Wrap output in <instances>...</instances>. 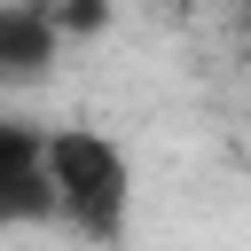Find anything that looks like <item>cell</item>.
<instances>
[{"mask_svg": "<svg viewBox=\"0 0 251 251\" xmlns=\"http://www.w3.org/2000/svg\"><path fill=\"white\" fill-rule=\"evenodd\" d=\"M55 220L47 188V126H24L0 110V227H39Z\"/></svg>", "mask_w": 251, "mask_h": 251, "instance_id": "2", "label": "cell"}, {"mask_svg": "<svg viewBox=\"0 0 251 251\" xmlns=\"http://www.w3.org/2000/svg\"><path fill=\"white\" fill-rule=\"evenodd\" d=\"M71 31L55 24L47 0H0V86H39L63 63Z\"/></svg>", "mask_w": 251, "mask_h": 251, "instance_id": "3", "label": "cell"}, {"mask_svg": "<svg viewBox=\"0 0 251 251\" xmlns=\"http://www.w3.org/2000/svg\"><path fill=\"white\" fill-rule=\"evenodd\" d=\"M235 24H243V39H251V0H235Z\"/></svg>", "mask_w": 251, "mask_h": 251, "instance_id": "4", "label": "cell"}, {"mask_svg": "<svg viewBox=\"0 0 251 251\" xmlns=\"http://www.w3.org/2000/svg\"><path fill=\"white\" fill-rule=\"evenodd\" d=\"M47 188H55V220L86 243H126L133 220V157L94 133V126H47Z\"/></svg>", "mask_w": 251, "mask_h": 251, "instance_id": "1", "label": "cell"}]
</instances>
